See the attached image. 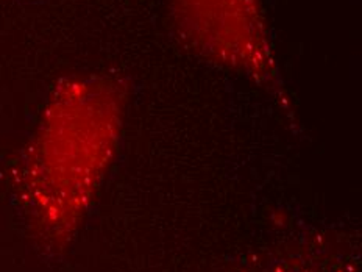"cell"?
Listing matches in <instances>:
<instances>
[{"instance_id":"obj_1","label":"cell","mask_w":362,"mask_h":272,"mask_svg":"<svg viewBox=\"0 0 362 272\" xmlns=\"http://www.w3.org/2000/svg\"><path fill=\"white\" fill-rule=\"evenodd\" d=\"M180 33L211 62L275 79L261 0H170Z\"/></svg>"}]
</instances>
